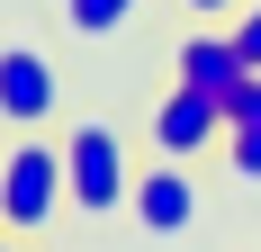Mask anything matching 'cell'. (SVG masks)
Wrapping results in <instances>:
<instances>
[{"label": "cell", "mask_w": 261, "mask_h": 252, "mask_svg": "<svg viewBox=\"0 0 261 252\" xmlns=\"http://www.w3.org/2000/svg\"><path fill=\"white\" fill-rule=\"evenodd\" d=\"M72 207V180H63V135H9L0 153V225L9 234H45L54 216Z\"/></svg>", "instance_id": "cell-1"}, {"label": "cell", "mask_w": 261, "mask_h": 252, "mask_svg": "<svg viewBox=\"0 0 261 252\" xmlns=\"http://www.w3.org/2000/svg\"><path fill=\"white\" fill-rule=\"evenodd\" d=\"M63 180H72L81 216H117L135 198V153L117 135V117H72L63 126Z\"/></svg>", "instance_id": "cell-2"}, {"label": "cell", "mask_w": 261, "mask_h": 252, "mask_svg": "<svg viewBox=\"0 0 261 252\" xmlns=\"http://www.w3.org/2000/svg\"><path fill=\"white\" fill-rule=\"evenodd\" d=\"M54 117H63V63L36 36H0V126L9 135H36Z\"/></svg>", "instance_id": "cell-3"}, {"label": "cell", "mask_w": 261, "mask_h": 252, "mask_svg": "<svg viewBox=\"0 0 261 252\" xmlns=\"http://www.w3.org/2000/svg\"><path fill=\"white\" fill-rule=\"evenodd\" d=\"M225 144V99H207V90H189V81H171L153 99V153H171V162H198V153Z\"/></svg>", "instance_id": "cell-4"}, {"label": "cell", "mask_w": 261, "mask_h": 252, "mask_svg": "<svg viewBox=\"0 0 261 252\" xmlns=\"http://www.w3.org/2000/svg\"><path fill=\"white\" fill-rule=\"evenodd\" d=\"M135 225L144 234H162V243H171V234H189L198 225V180H189V162H171V153H153V162H144V171H135Z\"/></svg>", "instance_id": "cell-5"}, {"label": "cell", "mask_w": 261, "mask_h": 252, "mask_svg": "<svg viewBox=\"0 0 261 252\" xmlns=\"http://www.w3.org/2000/svg\"><path fill=\"white\" fill-rule=\"evenodd\" d=\"M171 81H189V90H207V99L234 108V90L252 81V63H243V45L225 36V27H189L180 54H171Z\"/></svg>", "instance_id": "cell-6"}, {"label": "cell", "mask_w": 261, "mask_h": 252, "mask_svg": "<svg viewBox=\"0 0 261 252\" xmlns=\"http://www.w3.org/2000/svg\"><path fill=\"white\" fill-rule=\"evenodd\" d=\"M135 9H144V0H54V18H63L72 45H108V36H126Z\"/></svg>", "instance_id": "cell-7"}, {"label": "cell", "mask_w": 261, "mask_h": 252, "mask_svg": "<svg viewBox=\"0 0 261 252\" xmlns=\"http://www.w3.org/2000/svg\"><path fill=\"white\" fill-rule=\"evenodd\" d=\"M225 171L243 189H261V126H225Z\"/></svg>", "instance_id": "cell-8"}, {"label": "cell", "mask_w": 261, "mask_h": 252, "mask_svg": "<svg viewBox=\"0 0 261 252\" xmlns=\"http://www.w3.org/2000/svg\"><path fill=\"white\" fill-rule=\"evenodd\" d=\"M225 36H234V45H243V63L261 72V0H243L234 18H225Z\"/></svg>", "instance_id": "cell-9"}, {"label": "cell", "mask_w": 261, "mask_h": 252, "mask_svg": "<svg viewBox=\"0 0 261 252\" xmlns=\"http://www.w3.org/2000/svg\"><path fill=\"white\" fill-rule=\"evenodd\" d=\"M225 126H261V72H252V81L234 90V108H225Z\"/></svg>", "instance_id": "cell-10"}, {"label": "cell", "mask_w": 261, "mask_h": 252, "mask_svg": "<svg viewBox=\"0 0 261 252\" xmlns=\"http://www.w3.org/2000/svg\"><path fill=\"white\" fill-rule=\"evenodd\" d=\"M180 9H189V18H234L243 0H180Z\"/></svg>", "instance_id": "cell-11"}, {"label": "cell", "mask_w": 261, "mask_h": 252, "mask_svg": "<svg viewBox=\"0 0 261 252\" xmlns=\"http://www.w3.org/2000/svg\"><path fill=\"white\" fill-rule=\"evenodd\" d=\"M0 252H27V234H9V243H0Z\"/></svg>", "instance_id": "cell-12"}]
</instances>
